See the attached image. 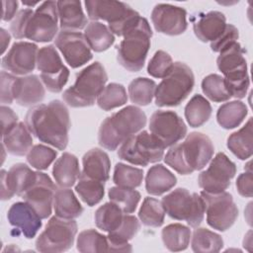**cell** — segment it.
I'll return each mask as SVG.
<instances>
[{
  "label": "cell",
  "instance_id": "cell-1",
  "mask_svg": "<svg viewBox=\"0 0 253 253\" xmlns=\"http://www.w3.org/2000/svg\"><path fill=\"white\" fill-rule=\"evenodd\" d=\"M25 124L39 140L59 150L66 148L71 124L69 112L59 100L32 107L26 115Z\"/></svg>",
  "mask_w": 253,
  "mask_h": 253
},
{
  "label": "cell",
  "instance_id": "cell-2",
  "mask_svg": "<svg viewBox=\"0 0 253 253\" xmlns=\"http://www.w3.org/2000/svg\"><path fill=\"white\" fill-rule=\"evenodd\" d=\"M214 147L209 136L194 131L182 143L170 147L164 157L167 165L182 175L203 169L211 159Z\"/></svg>",
  "mask_w": 253,
  "mask_h": 253
},
{
  "label": "cell",
  "instance_id": "cell-3",
  "mask_svg": "<svg viewBox=\"0 0 253 253\" xmlns=\"http://www.w3.org/2000/svg\"><path fill=\"white\" fill-rule=\"evenodd\" d=\"M145 125L144 112L138 107L126 106L103 121L98 131L99 144L108 150H116L120 144L139 132Z\"/></svg>",
  "mask_w": 253,
  "mask_h": 253
},
{
  "label": "cell",
  "instance_id": "cell-4",
  "mask_svg": "<svg viewBox=\"0 0 253 253\" xmlns=\"http://www.w3.org/2000/svg\"><path fill=\"white\" fill-rule=\"evenodd\" d=\"M107 81L104 66L96 61L77 74L75 83L63 92V101L72 108L93 106Z\"/></svg>",
  "mask_w": 253,
  "mask_h": 253
},
{
  "label": "cell",
  "instance_id": "cell-5",
  "mask_svg": "<svg viewBox=\"0 0 253 253\" xmlns=\"http://www.w3.org/2000/svg\"><path fill=\"white\" fill-rule=\"evenodd\" d=\"M152 31L148 21L140 17L137 24L125 36L118 46L117 59L126 70L137 72L142 69L150 47Z\"/></svg>",
  "mask_w": 253,
  "mask_h": 253
},
{
  "label": "cell",
  "instance_id": "cell-6",
  "mask_svg": "<svg viewBox=\"0 0 253 253\" xmlns=\"http://www.w3.org/2000/svg\"><path fill=\"white\" fill-rule=\"evenodd\" d=\"M84 4L92 21L108 22L110 31L119 37H124L140 19V15L124 2L87 0Z\"/></svg>",
  "mask_w": 253,
  "mask_h": 253
},
{
  "label": "cell",
  "instance_id": "cell-7",
  "mask_svg": "<svg viewBox=\"0 0 253 253\" xmlns=\"http://www.w3.org/2000/svg\"><path fill=\"white\" fill-rule=\"evenodd\" d=\"M218 69L224 75L227 89L234 98H244L250 81L244 49L236 42L219 52L216 59Z\"/></svg>",
  "mask_w": 253,
  "mask_h": 253
},
{
  "label": "cell",
  "instance_id": "cell-8",
  "mask_svg": "<svg viewBox=\"0 0 253 253\" xmlns=\"http://www.w3.org/2000/svg\"><path fill=\"white\" fill-rule=\"evenodd\" d=\"M195 77L184 62H174L172 70L156 86L155 104L158 107H174L182 103L192 92Z\"/></svg>",
  "mask_w": 253,
  "mask_h": 253
},
{
  "label": "cell",
  "instance_id": "cell-9",
  "mask_svg": "<svg viewBox=\"0 0 253 253\" xmlns=\"http://www.w3.org/2000/svg\"><path fill=\"white\" fill-rule=\"evenodd\" d=\"M161 204L171 218L186 220L191 227H198L205 216V202L201 195L190 194L184 188H177L163 197Z\"/></svg>",
  "mask_w": 253,
  "mask_h": 253
},
{
  "label": "cell",
  "instance_id": "cell-10",
  "mask_svg": "<svg viewBox=\"0 0 253 253\" xmlns=\"http://www.w3.org/2000/svg\"><path fill=\"white\" fill-rule=\"evenodd\" d=\"M163 155L164 146L146 130H140L127 138L118 151L120 159L140 166L158 162Z\"/></svg>",
  "mask_w": 253,
  "mask_h": 253
},
{
  "label": "cell",
  "instance_id": "cell-11",
  "mask_svg": "<svg viewBox=\"0 0 253 253\" xmlns=\"http://www.w3.org/2000/svg\"><path fill=\"white\" fill-rule=\"evenodd\" d=\"M77 233V223L73 219L52 216L45 229L36 240V248L40 252H63L70 249Z\"/></svg>",
  "mask_w": 253,
  "mask_h": 253
},
{
  "label": "cell",
  "instance_id": "cell-12",
  "mask_svg": "<svg viewBox=\"0 0 253 253\" xmlns=\"http://www.w3.org/2000/svg\"><path fill=\"white\" fill-rule=\"evenodd\" d=\"M205 202V212L208 224L218 231L229 229L238 216V209L232 196L223 191L216 194L201 192Z\"/></svg>",
  "mask_w": 253,
  "mask_h": 253
},
{
  "label": "cell",
  "instance_id": "cell-13",
  "mask_svg": "<svg viewBox=\"0 0 253 253\" xmlns=\"http://www.w3.org/2000/svg\"><path fill=\"white\" fill-rule=\"evenodd\" d=\"M58 30L57 5L54 1L42 2L30 16L24 31V39L47 42L55 38Z\"/></svg>",
  "mask_w": 253,
  "mask_h": 253
},
{
  "label": "cell",
  "instance_id": "cell-14",
  "mask_svg": "<svg viewBox=\"0 0 253 253\" xmlns=\"http://www.w3.org/2000/svg\"><path fill=\"white\" fill-rule=\"evenodd\" d=\"M37 68L41 72V80L44 87L52 93L60 92L68 81L69 69L63 64L53 45L39 49Z\"/></svg>",
  "mask_w": 253,
  "mask_h": 253
},
{
  "label": "cell",
  "instance_id": "cell-15",
  "mask_svg": "<svg viewBox=\"0 0 253 253\" xmlns=\"http://www.w3.org/2000/svg\"><path fill=\"white\" fill-rule=\"evenodd\" d=\"M149 129L164 148L176 144L187 133L184 121L173 111L158 110L154 112L150 117Z\"/></svg>",
  "mask_w": 253,
  "mask_h": 253
},
{
  "label": "cell",
  "instance_id": "cell-16",
  "mask_svg": "<svg viewBox=\"0 0 253 253\" xmlns=\"http://www.w3.org/2000/svg\"><path fill=\"white\" fill-rule=\"evenodd\" d=\"M235 164L222 152L217 153L207 170L200 173L199 186L207 193L216 194L225 191L235 176Z\"/></svg>",
  "mask_w": 253,
  "mask_h": 253
},
{
  "label": "cell",
  "instance_id": "cell-17",
  "mask_svg": "<svg viewBox=\"0 0 253 253\" xmlns=\"http://www.w3.org/2000/svg\"><path fill=\"white\" fill-rule=\"evenodd\" d=\"M54 41L56 47L72 68L80 67L92 59L91 48L80 32L61 30Z\"/></svg>",
  "mask_w": 253,
  "mask_h": 253
},
{
  "label": "cell",
  "instance_id": "cell-18",
  "mask_svg": "<svg viewBox=\"0 0 253 253\" xmlns=\"http://www.w3.org/2000/svg\"><path fill=\"white\" fill-rule=\"evenodd\" d=\"M56 189L47 174L37 172L35 182L22 195V198L35 209L41 218H47L51 214Z\"/></svg>",
  "mask_w": 253,
  "mask_h": 253
},
{
  "label": "cell",
  "instance_id": "cell-19",
  "mask_svg": "<svg viewBox=\"0 0 253 253\" xmlns=\"http://www.w3.org/2000/svg\"><path fill=\"white\" fill-rule=\"evenodd\" d=\"M186 16L187 12L182 7L171 4H157L151 12V21L158 33L178 36L187 30Z\"/></svg>",
  "mask_w": 253,
  "mask_h": 253
},
{
  "label": "cell",
  "instance_id": "cell-20",
  "mask_svg": "<svg viewBox=\"0 0 253 253\" xmlns=\"http://www.w3.org/2000/svg\"><path fill=\"white\" fill-rule=\"evenodd\" d=\"M38 45L29 42H18L3 56L1 65L4 69L17 75L31 73L37 65Z\"/></svg>",
  "mask_w": 253,
  "mask_h": 253
},
{
  "label": "cell",
  "instance_id": "cell-21",
  "mask_svg": "<svg viewBox=\"0 0 253 253\" xmlns=\"http://www.w3.org/2000/svg\"><path fill=\"white\" fill-rule=\"evenodd\" d=\"M37 172L24 163L14 164L8 172L1 170V199L9 200L14 195L21 196L33 185Z\"/></svg>",
  "mask_w": 253,
  "mask_h": 253
},
{
  "label": "cell",
  "instance_id": "cell-22",
  "mask_svg": "<svg viewBox=\"0 0 253 253\" xmlns=\"http://www.w3.org/2000/svg\"><path fill=\"white\" fill-rule=\"evenodd\" d=\"M7 217L10 224L28 239L34 238L42 224L41 216L27 202L13 204L8 211Z\"/></svg>",
  "mask_w": 253,
  "mask_h": 253
},
{
  "label": "cell",
  "instance_id": "cell-23",
  "mask_svg": "<svg viewBox=\"0 0 253 253\" xmlns=\"http://www.w3.org/2000/svg\"><path fill=\"white\" fill-rule=\"evenodd\" d=\"M38 75L17 77L14 84V100L20 106L30 107L41 103L45 95L43 83Z\"/></svg>",
  "mask_w": 253,
  "mask_h": 253
},
{
  "label": "cell",
  "instance_id": "cell-24",
  "mask_svg": "<svg viewBox=\"0 0 253 253\" xmlns=\"http://www.w3.org/2000/svg\"><path fill=\"white\" fill-rule=\"evenodd\" d=\"M226 25L225 16L218 11L201 13L193 18L194 33L204 42H211L218 39Z\"/></svg>",
  "mask_w": 253,
  "mask_h": 253
},
{
  "label": "cell",
  "instance_id": "cell-25",
  "mask_svg": "<svg viewBox=\"0 0 253 253\" xmlns=\"http://www.w3.org/2000/svg\"><path fill=\"white\" fill-rule=\"evenodd\" d=\"M140 228L138 219L130 214H125L120 226L108 233L109 251L111 252H130L131 245L128 241L134 237Z\"/></svg>",
  "mask_w": 253,
  "mask_h": 253
},
{
  "label": "cell",
  "instance_id": "cell-26",
  "mask_svg": "<svg viewBox=\"0 0 253 253\" xmlns=\"http://www.w3.org/2000/svg\"><path fill=\"white\" fill-rule=\"evenodd\" d=\"M2 144L8 153L16 156H24L28 154L33 146L32 133L26 124L18 123L2 134Z\"/></svg>",
  "mask_w": 253,
  "mask_h": 253
},
{
  "label": "cell",
  "instance_id": "cell-27",
  "mask_svg": "<svg viewBox=\"0 0 253 253\" xmlns=\"http://www.w3.org/2000/svg\"><path fill=\"white\" fill-rule=\"evenodd\" d=\"M82 174L101 182H107L110 178L111 161L109 155L99 148H93L87 151L83 158Z\"/></svg>",
  "mask_w": 253,
  "mask_h": 253
},
{
  "label": "cell",
  "instance_id": "cell-28",
  "mask_svg": "<svg viewBox=\"0 0 253 253\" xmlns=\"http://www.w3.org/2000/svg\"><path fill=\"white\" fill-rule=\"evenodd\" d=\"M57 13L61 30L79 31L88 25L83 13L81 2L74 0H61L56 2Z\"/></svg>",
  "mask_w": 253,
  "mask_h": 253
},
{
  "label": "cell",
  "instance_id": "cell-29",
  "mask_svg": "<svg viewBox=\"0 0 253 253\" xmlns=\"http://www.w3.org/2000/svg\"><path fill=\"white\" fill-rule=\"evenodd\" d=\"M78 159L75 155L64 152L54 163L52 176L61 188L72 187L80 176Z\"/></svg>",
  "mask_w": 253,
  "mask_h": 253
},
{
  "label": "cell",
  "instance_id": "cell-30",
  "mask_svg": "<svg viewBox=\"0 0 253 253\" xmlns=\"http://www.w3.org/2000/svg\"><path fill=\"white\" fill-rule=\"evenodd\" d=\"M177 182L176 176L162 164L152 166L145 177L146 192L153 196H160L171 190Z\"/></svg>",
  "mask_w": 253,
  "mask_h": 253
},
{
  "label": "cell",
  "instance_id": "cell-31",
  "mask_svg": "<svg viewBox=\"0 0 253 253\" xmlns=\"http://www.w3.org/2000/svg\"><path fill=\"white\" fill-rule=\"evenodd\" d=\"M53 207L55 215L61 218L73 219L81 215L83 212L81 204L75 197L73 191L68 188L60 187L55 190Z\"/></svg>",
  "mask_w": 253,
  "mask_h": 253
},
{
  "label": "cell",
  "instance_id": "cell-32",
  "mask_svg": "<svg viewBox=\"0 0 253 253\" xmlns=\"http://www.w3.org/2000/svg\"><path fill=\"white\" fill-rule=\"evenodd\" d=\"M252 118L239 130L231 133L227 138V147L239 159H248L253 152Z\"/></svg>",
  "mask_w": 253,
  "mask_h": 253
},
{
  "label": "cell",
  "instance_id": "cell-33",
  "mask_svg": "<svg viewBox=\"0 0 253 253\" xmlns=\"http://www.w3.org/2000/svg\"><path fill=\"white\" fill-rule=\"evenodd\" d=\"M84 37L90 48L96 52L107 50L115 42V37L109 27L98 21L88 23Z\"/></svg>",
  "mask_w": 253,
  "mask_h": 253
},
{
  "label": "cell",
  "instance_id": "cell-34",
  "mask_svg": "<svg viewBox=\"0 0 253 253\" xmlns=\"http://www.w3.org/2000/svg\"><path fill=\"white\" fill-rule=\"evenodd\" d=\"M247 113V107L241 101L227 102L218 108L216 121L218 125L225 129L234 128L243 122Z\"/></svg>",
  "mask_w": 253,
  "mask_h": 253
},
{
  "label": "cell",
  "instance_id": "cell-35",
  "mask_svg": "<svg viewBox=\"0 0 253 253\" xmlns=\"http://www.w3.org/2000/svg\"><path fill=\"white\" fill-rule=\"evenodd\" d=\"M165 247L173 252L187 249L191 239V229L181 223H172L165 226L161 232Z\"/></svg>",
  "mask_w": 253,
  "mask_h": 253
},
{
  "label": "cell",
  "instance_id": "cell-36",
  "mask_svg": "<svg viewBox=\"0 0 253 253\" xmlns=\"http://www.w3.org/2000/svg\"><path fill=\"white\" fill-rule=\"evenodd\" d=\"M211 106L202 95H195L185 107V118L192 127H199L209 121Z\"/></svg>",
  "mask_w": 253,
  "mask_h": 253
},
{
  "label": "cell",
  "instance_id": "cell-37",
  "mask_svg": "<svg viewBox=\"0 0 253 253\" xmlns=\"http://www.w3.org/2000/svg\"><path fill=\"white\" fill-rule=\"evenodd\" d=\"M75 191L85 204L93 207L102 201L105 194V183L91 179L81 173Z\"/></svg>",
  "mask_w": 253,
  "mask_h": 253
},
{
  "label": "cell",
  "instance_id": "cell-38",
  "mask_svg": "<svg viewBox=\"0 0 253 253\" xmlns=\"http://www.w3.org/2000/svg\"><path fill=\"white\" fill-rule=\"evenodd\" d=\"M191 246L197 253H214L222 248L223 239L219 234L200 227L193 232Z\"/></svg>",
  "mask_w": 253,
  "mask_h": 253
},
{
  "label": "cell",
  "instance_id": "cell-39",
  "mask_svg": "<svg viewBox=\"0 0 253 253\" xmlns=\"http://www.w3.org/2000/svg\"><path fill=\"white\" fill-rule=\"evenodd\" d=\"M113 202L104 204L95 212L94 219L96 226L108 233L117 229L124 218L125 214Z\"/></svg>",
  "mask_w": 253,
  "mask_h": 253
},
{
  "label": "cell",
  "instance_id": "cell-40",
  "mask_svg": "<svg viewBox=\"0 0 253 253\" xmlns=\"http://www.w3.org/2000/svg\"><path fill=\"white\" fill-rule=\"evenodd\" d=\"M156 90L153 80L138 77L133 79L128 85V95L130 101L138 106H147L151 103Z\"/></svg>",
  "mask_w": 253,
  "mask_h": 253
},
{
  "label": "cell",
  "instance_id": "cell-41",
  "mask_svg": "<svg viewBox=\"0 0 253 253\" xmlns=\"http://www.w3.org/2000/svg\"><path fill=\"white\" fill-rule=\"evenodd\" d=\"M127 101V95L122 84L110 83L97 98V105L104 111H110L125 105Z\"/></svg>",
  "mask_w": 253,
  "mask_h": 253
},
{
  "label": "cell",
  "instance_id": "cell-42",
  "mask_svg": "<svg viewBox=\"0 0 253 253\" xmlns=\"http://www.w3.org/2000/svg\"><path fill=\"white\" fill-rule=\"evenodd\" d=\"M76 245L77 250L82 253L109 251L108 237L95 229H87L80 232L77 237Z\"/></svg>",
  "mask_w": 253,
  "mask_h": 253
},
{
  "label": "cell",
  "instance_id": "cell-43",
  "mask_svg": "<svg viewBox=\"0 0 253 253\" xmlns=\"http://www.w3.org/2000/svg\"><path fill=\"white\" fill-rule=\"evenodd\" d=\"M138 217L142 224L151 227H159L164 222L165 211L160 201L146 197L138 211Z\"/></svg>",
  "mask_w": 253,
  "mask_h": 253
},
{
  "label": "cell",
  "instance_id": "cell-44",
  "mask_svg": "<svg viewBox=\"0 0 253 253\" xmlns=\"http://www.w3.org/2000/svg\"><path fill=\"white\" fill-rule=\"evenodd\" d=\"M109 199L115 203L125 213H131L136 210L140 201V194L134 189L124 187H112L109 192Z\"/></svg>",
  "mask_w": 253,
  "mask_h": 253
},
{
  "label": "cell",
  "instance_id": "cell-45",
  "mask_svg": "<svg viewBox=\"0 0 253 253\" xmlns=\"http://www.w3.org/2000/svg\"><path fill=\"white\" fill-rule=\"evenodd\" d=\"M143 171L124 163H117L114 169L113 181L119 187L134 189L141 185Z\"/></svg>",
  "mask_w": 253,
  "mask_h": 253
},
{
  "label": "cell",
  "instance_id": "cell-46",
  "mask_svg": "<svg viewBox=\"0 0 253 253\" xmlns=\"http://www.w3.org/2000/svg\"><path fill=\"white\" fill-rule=\"evenodd\" d=\"M202 90L210 100L216 103L224 102L231 98L224 78L218 74L206 76L202 81Z\"/></svg>",
  "mask_w": 253,
  "mask_h": 253
},
{
  "label": "cell",
  "instance_id": "cell-47",
  "mask_svg": "<svg viewBox=\"0 0 253 253\" xmlns=\"http://www.w3.org/2000/svg\"><path fill=\"white\" fill-rule=\"evenodd\" d=\"M57 152L54 149L43 144H37L28 152L27 161L38 170H45L55 160Z\"/></svg>",
  "mask_w": 253,
  "mask_h": 253
},
{
  "label": "cell",
  "instance_id": "cell-48",
  "mask_svg": "<svg viewBox=\"0 0 253 253\" xmlns=\"http://www.w3.org/2000/svg\"><path fill=\"white\" fill-rule=\"evenodd\" d=\"M173 65L172 57L166 51L158 50L149 60L147 72L154 78H164L172 70Z\"/></svg>",
  "mask_w": 253,
  "mask_h": 253
},
{
  "label": "cell",
  "instance_id": "cell-49",
  "mask_svg": "<svg viewBox=\"0 0 253 253\" xmlns=\"http://www.w3.org/2000/svg\"><path fill=\"white\" fill-rule=\"evenodd\" d=\"M238 30L231 24H227L223 33L219 36L218 39L211 42V48L214 52H220L225 47L234 43L238 40Z\"/></svg>",
  "mask_w": 253,
  "mask_h": 253
},
{
  "label": "cell",
  "instance_id": "cell-50",
  "mask_svg": "<svg viewBox=\"0 0 253 253\" xmlns=\"http://www.w3.org/2000/svg\"><path fill=\"white\" fill-rule=\"evenodd\" d=\"M16 76L7 73L5 71H1V103L4 104H12L14 101V84L16 81Z\"/></svg>",
  "mask_w": 253,
  "mask_h": 253
},
{
  "label": "cell",
  "instance_id": "cell-51",
  "mask_svg": "<svg viewBox=\"0 0 253 253\" xmlns=\"http://www.w3.org/2000/svg\"><path fill=\"white\" fill-rule=\"evenodd\" d=\"M34 13L32 9H23L19 11V13L15 16L14 20L11 23L10 30L14 38L16 39H24V31L28 19Z\"/></svg>",
  "mask_w": 253,
  "mask_h": 253
},
{
  "label": "cell",
  "instance_id": "cell-52",
  "mask_svg": "<svg viewBox=\"0 0 253 253\" xmlns=\"http://www.w3.org/2000/svg\"><path fill=\"white\" fill-rule=\"evenodd\" d=\"M236 188L242 197L251 198L253 194V183H252V171L249 169L245 173L238 176L236 180Z\"/></svg>",
  "mask_w": 253,
  "mask_h": 253
},
{
  "label": "cell",
  "instance_id": "cell-53",
  "mask_svg": "<svg viewBox=\"0 0 253 253\" xmlns=\"http://www.w3.org/2000/svg\"><path fill=\"white\" fill-rule=\"evenodd\" d=\"M16 124H18V116L15 112L4 105L1 106V126H2V134H4L7 130L12 128Z\"/></svg>",
  "mask_w": 253,
  "mask_h": 253
},
{
  "label": "cell",
  "instance_id": "cell-54",
  "mask_svg": "<svg viewBox=\"0 0 253 253\" xmlns=\"http://www.w3.org/2000/svg\"><path fill=\"white\" fill-rule=\"evenodd\" d=\"M18 1H3L2 2V7H3V12H2V20L3 21H10L12 18L15 17L16 11L18 9Z\"/></svg>",
  "mask_w": 253,
  "mask_h": 253
},
{
  "label": "cell",
  "instance_id": "cell-55",
  "mask_svg": "<svg viewBox=\"0 0 253 253\" xmlns=\"http://www.w3.org/2000/svg\"><path fill=\"white\" fill-rule=\"evenodd\" d=\"M0 31H1V46H2L1 47V53H4V51L6 50L8 44L10 42L11 37H10L9 33L6 30L1 29Z\"/></svg>",
  "mask_w": 253,
  "mask_h": 253
}]
</instances>
